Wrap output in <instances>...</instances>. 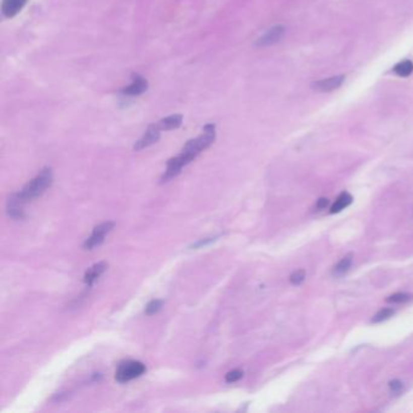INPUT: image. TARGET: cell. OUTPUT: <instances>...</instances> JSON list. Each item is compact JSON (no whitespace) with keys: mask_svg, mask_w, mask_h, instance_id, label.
<instances>
[{"mask_svg":"<svg viewBox=\"0 0 413 413\" xmlns=\"http://www.w3.org/2000/svg\"><path fill=\"white\" fill-rule=\"evenodd\" d=\"M216 140V126L215 124H206L203 128V132L197 138L189 140L185 144L183 149L181 150L179 155L173 156L166 164V171L161 176V183L168 182L170 180L179 176L182 168L187 166L189 162L194 160L197 156L207 149L215 142Z\"/></svg>","mask_w":413,"mask_h":413,"instance_id":"1","label":"cell"},{"mask_svg":"<svg viewBox=\"0 0 413 413\" xmlns=\"http://www.w3.org/2000/svg\"><path fill=\"white\" fill-rule=\"evenodd\" d=\"M52 181L53 176L51 167H44L34 179L29 181V182L23 187L22 191L17 193V194H15V197H16V199L21 204H25L27 201L40 197L47 188H50V186L52 185Z\"/></svg>","mask_w":413,"mask_h":413,"instance_id":"2","label":"cell"},{"mask_svg":"<svg viewBox=\"0 0 413 413\" xmlns=\"http://www.w3.org/2000/svg\"><path fill=\"white\" fill-rule=\"evenodd\" d=\"M146 365L141 361H124L119 365L116 372L115 379L119 383H128L132 379L138 378L146 372Z\"/></svg>","mask_w":413,"mask_h":413,"instance_id":"3","label":"cell"},{"mask_svg":"<svg viewBox=\"0 0 413 413\" xmlns=\"http://www.w3.org/2000/svg\"><path fill=\"white\" fill-rule=\"evenodd\" d=\"M113 228H114V222H110V221L101 223V224L97 225V227L93 228L92 234L90 235V237L85 240V243H84V245H83L84 249L92 250V249H95V247L101 245V244L104 241L105 235L109 233Z\"/></svg>","mask_w":413,"mask_h":413,"instance_id":"4","label":"cell"},{"mask_svg":"<svg viewBox=\"0 0 413 413\" xmlns=\"http://www.w3.org/2000/svg\"><path fill=\"white\" fill-rule=\"evenodd\" d=\"M148 80L143 78L142 75L134 73L132 74V81L129 86L123 87L120 90V93L128 97H137V96L143 95L148 90Z\"/></svg>","mask_w":413,"mask_h":413,"instance_id":"5","label":"cell"},{"mask_svg":"<svg viewBox=\"0 0 413 413\" xmlns=\"http://www.w3.org/2000/svg\"><path fill=\"white\" fill-rule=\"evenodd\" d=\"M160 134H161V130L160 128L158 126V124H150L148 126V129H147V131L144 132L142 137L140 138V140L137 141L134 144V150H142L144 148H148L149 146H152V144H154L158 142L159 140H160Z\"/></svg>","mask_w":413,"mask_h":413,"instance_id":"6","label":"cell"},{"mask_svg":"<svg viewBox=\"0 0 413 413\" xmlns=\"http://www.w3.org/2000/svg\"><path fill=\"white\" fill-rule=\"evenodd\" d=\"M285 34V27L284 26H274L271 27L270 29H268L267 32L262 35L261 38L256 41V45L259 47H264V46H270V45L278 43V41L284 37Z\"/></svg>","mask_w":413,"mask_h":413,"instance_id":"7","label":"cell"},{"mask_svg":"<svg viewBox=\"0 0 413 413\" xmlns=\"http://www.w3.org/2000/svg\"><path fill=\"white\" fill-rule=\"evenodd\" d=\"M344 79H345L344 75H337V77H331L327 78V79L315 81V83L313 84V89L319 92L333 91V90L338 89V87L344 83Z\"/></svg>","mask_w":413,"mask_h":413,"instance_id":"8","label":"cell"},{"mask_svg":"<svg viewBox=\"0 0 413 413\" xmlns=\"http://www.w3.org/2000/svg\"><path fill=\"white\" fill-rule=\"evenodd\" d=\"M27 0H3L2 3V11L7 19H13V17L19 15L22 9L26 7Z\"/></svg>","mask_w":413,"mask_h":413,"instance_id":"9","label":"cell"},{"mask_svg":"<svg viewBox=\"0 0 413 413\" xmlns=\"http://www.w3.org/2000/svg\"><path fill=\"white\" fill-rule=\"evenodd\" d=\"M107 267H108L107 262H98V263L93 264L89 270H86L85 275H84V282H85L86 285L91 286L93 282L104 273Z\"/></svg>","mask_w":413,"mask_h":413,"instance_id":"10","label":"cell"},{"mask_svg":"<svg viewBox=\"0 0 413 413\" xmlns=\"http://www.w3.org/2000/svg\"><path fill=\"white\" fill-rule=\"evenodd\" d=\"M183 123V115L182 114H171V115L162 117L159 120L158 126L160 128L161 131H170V130H176L181 128Z\"/></svg>","mask_w":413,"mask_h":413,"instance_id":"11","label":"cell"},{"mask_svg":"<svg viewBox=\"0 0 413 413\" xmlns=\"http://www.w3.org/2000/svg\"><path fill=\"white\" fill-rule=\"evenodd\" d=\"M351 203H352V197L349 194V193H346V192L340 193V194L338 195V198L336 199V201H334L332 206H331L330 212L338 213L340 212V211L346 209V207H348Z\"/></svg>","mask_w":413,"mask_h":413,"instance_id":"12","label":"cell"},{"mask_svg":"<svg viewBox=\"0 0 413 413\" xmlns=\"http://www.w3.org/2000/svg\"><path fill=\"white\" fill-rule=\"evenodd\" d=\"M393 71L399 77H408L413 72V63L409 60H405V61H401L397 65H395Z\"/></svg>","mask_w":413,"mask_h":413,"instance_id":"13","label":"cell"},{"mask_svg":"<svg viewBox=\"0 0 413 413\" xmlns=\"http://www.w3.org/2000/svg\"><path fill=\"white\" fill-rule=\"evenodd\" d=\"M351 267V256H345V257H343L338 263L336 264V267L333 268V274L337 276H340L343 275V274H345L346 271L350 269Z\"/></svg>","mask_w":413,"mask_h":413,"instance_id":"14","label":"cell"},{"mask_svg":"<svg viewBox=\"0 0 413 413\" xmlns=\"http://www.w3.org/2000/svg\"><path fill=\"white\" fill-rule=\"evenodd\" d=\"M393 315H394V309H391V308L381 309L372 318V322L373 324H379V322H383V321L388 320V319H390Z\"/></svg>","mask_w":413,"mask_h":413,"instance_id":"15","label":"cell"},{"mask_svg":"<svg viewBox=\"0 0 413 413\" xmlns=\"http://www.w3.org/2000/svg\"><path fill=\"white\" fill-rule=\"evenodd\" d=\"M162 304H164V302H162L161 300L150 301V302L146 306L144 313H146L147 315H154L162 308Z\"/></svg>","mask_w":413,"mask_h":413,"instance_id":"16","label":"cell"},{"mask_svg":"<svg viewBox=\"0 0 413 413\" xmlns=\"http://www.w3.org/2000/svg\"><path fill=\"white\" fill-rule=\"evenodd\" d=\"M411 300V294L405 293V292H397V293L391 294L387 298L388 303H405L407 301Z\"/></svg>","mask_w":413,"mask_h":413,"instance_id":"17","label":"cell"},{"mask_svg":"<svg viewBox=\"0 0 413 413\" xmlns=\"http://www.w3.org/2000/svg\"><path fill=\"white\" fill-rule=\"evenodd\" d=\"M306 280V270L300 269L297 271H294L293 274H291L290 276V282L292 285H301L302 282Z\"/></svg>","mask_w":413,"mask_h":413,"instance_id":"18","label":"cell"},{"mask_svg":"<svg viewBox=\"0 0 413 413\" xmlns=\"http://www.w3.org/2000/svg\"><path fill=\"white\" fill-rule=\"evenodd\" d=\"M244 376V372L240 370H233V371H229V372L225 375V382L227 383H234V382H238L239 379L243 378Z\"/></svg>","mask_w":413,"mask_h":413,"instance_id":"19","label":"cell"},{"mask_svg":"<svg viewBox=\"0 0 413 413\" xmlns=\"http://www.w3.org/2000/svg\"><path fill=\"white\" fill-rule=\"evenodd\" d=\"M389 388H390L391 393L400 394L401 391L403 390V384H402V382L399 381V379H394V381H391L390 383H389Z\"/></svg>","mask_w":413,"mask_h":413,"instance_id":"20","label":"cell"},{"mask_svg":"<svg viewBox=\"0 0 413 413\" xmlns=\"http://www.w3.org/2000/svg\"><path fill=\"white\" fill-rule=\"evenodd\" d=\"M328 204H330V201H328L327 199H325V198L319 199L318 203H316V209H318V210L326 209V207L328 206Z\"/></svg>","mask_w":413,"mask_h":413,"instance_id":"21","label":"cell"}]
</instances>
